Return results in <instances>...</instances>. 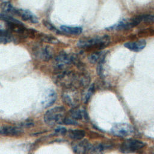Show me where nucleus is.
Wrapping results in <instances>:
<instances>
[{"mask_svg":"<svg viewBox=\"0 0 154 154\" xmlns=\"http://www.w3.org/2000/svg\"><path fill=\"white\" fill-rule=\"evenodd\" d=\"M57 99V94L53 90H48L45 92L43 97L42 104L44 108H48L51 106Z\"/></svg>","mask_w":154,"mask_h":154,"instance_id":"nucleus-10","label":"nucleus"},{"mask_svg":"<svg viewBox=\"0 0 154 154\" xmlns=\"http://www.w3.org/2000/svg\"><path fill=\"white\" fill-rule=\"evenodd\" d=\"M145 144L137 140H128L125 141L120 148V150L125 153H132L140 150L144 146Z\"/></svg>","mask_w":154,"mask_h":154,"instance_id":"nucleus-7","label":"nucleus"},{"mask_svg":"<svg viewBox=\"0 0 154 154\" xmlns=\"http://www.w3.org/2000/svg\"><path fill=\"white\" fill-rule=\"evenodd\" d=\"M124 46L128 49L134 52H140L142 51L146 46V42L143 40L129 42L124 44Z\"/></svg>","mask_w":154,"mask_h":154,"instance_id":"nucleus-11","label":"nucleus"},{"mask_svg":"<svg viewBox=\"0 0 154 154\" xmlns=\"http://www.w3.org/2000/svg\"><path fill=\"white\" fill-rule=\"evenodd\" d=\"M65 108L63 106H56L47 111L44 115L45 122L50 126L60 123L64 120Z\"/></svg>","mask_w":154,"mask_h":154,"instance_id":"nucleus-2","label":"nucleus"},{"mask_svg":"<svg viewBox=\"0 0 154 154\" xmlns=\"http://www.w3.org/2000/svg\"><path fill=\"white\" fill-rule=\"evenodd\" d=\"M132 26H135L141 22L154 23V15L153 14H142L131 19Z\"/></svg>","mask_w":154,"mask_h":154,"instance_id":"nucleus-12","label":"nucleus"},{"mask_svg":"<svg viewBox=\"0 0 154 154\" xmlns=\"http://www.w3.org/2000/svg\"><path fill=\"white\" fill-rule=\"evenodd\" d=\"M34 54L38 58L45 61L49 60L53 55L51 48L48 46H41L35 48Z\"/></svg>","mask_w":154,"mask_h":154,"instance_id":"nucleus-9","label":"nucleus"},{"mask_svg":"<svg viewBox=\"0 0 154 154\" xmlns=\"http://www.w3.org/2000/svg\"><path fill=\"white\" fill-rule=\"evenodd\" d=\"M41 39L44 41L45 42L47 43H57L58 41L54 37L52 36H49L46 35H42L41 36Z\"/></svg>","mask_w":154,"mask_h":154,"instance_id":"nucleus-24","label":"nucleus"},{"mask_svg":"<svg viewBox=\"0 0 154 154\" xmlns=\"http://www.w3.org/2000/svg\"><path fill=\"white\" fill-rule=\"evenodd\" d=\"M63 122L66 124V125H76L78 124L77 120L72 119V118H69V117H66L64 118Z\"/></svg>","mask_w":154,"mask_h":154,"instance_id":"nucleus-25","label":"nucleus"},{"mask_svg":"<svg viewBox=\"0 0 154 154\" xmlns=\"http://www.w3.org/2000/svg\"><path fill=\"white\" fill-rule=\"evenodd\" d=\"M55 132L58 134L63 135L67 132V129H66V128H65L64 127H60V128H58L56 129H55Z\"/></svg>","mask_w":154,"mask_h":154,"instance_id":"nucleus-27","label":"nucleus"},{"mask_svg":"<svg viewBox=\"0 0 154 154\" xmlns=\"http://www.w3.org/2000/svg\"><path fill=\"white\" fill-rule=\"evenodd\" d=\"M43 23H44L45 26H46L49 30L52 31H54V32H57V33H58V32H59V31L56 29V28H55V27H54L52 24H51L50 23L45 21Z\"/></svg>","mask_w":154,"mask_h":154,"instance_id":"nucleus-26","label":"nucleus"},{"mask_svg":"<svg viewBox=\"0 0 154 154\" xmlns=\"http://www.w3.org/2000/svg\"><path fill=\"white\" fill-rule=\"evenodd\" d=\"M16 14L19 16L24 20L34 23L38 22V18L28 10L17 9Z\"/></svg>","mask_w":154,"mask_h":154,"instance_id":"nucleus-14","label":"nucleus"},{"mask_svg":"<svg viewBox=\"0 0 154 154\" xmlns=\"http://www.w3.org/2000/svg\"><path fill=\"white\" fill-rule=\"evenodd\" d=\"M1 8L5 13V14L11 13L16 14L17 9L14 8L9 2L5 1L2 2L1 4Z\"/></svg>","mask_w":154,"mask_h":154,"instance_id":"nucleus-19","label":"nucleus"},{"mask_svg":"<svg viewBox=\"0 0 154 154\" xmlns=\"http://www.w3.org/2000/svg\"><path fill=\"white\" fill-rule=\"evenodd\" d=\"M69 137L74 140H82L85 137V132L82 129H73L69 131Z\"/></svg>","mask_w":154,"mask_h":154,"instance_id":"nucleus-18","label":"nucleus"},{"mask_svg":"<svg viewBox=\"0 0 154 154\" xmlns=\"http://www.w3.org/2000/svg\"><path fill=\"white\" fill-rule=\"evenodd\" d=\"M77 62L76 58L69 54L65 53L60 54L55 58V67L60 70H66L72 64Z\"/></svg>","mask_w":154,"mask_h":154,"instance_id":"nucleus-5","label":"nucleus"},{"mask_svg":"<svg viewBox=\"0 0 154 154\" xmlns=\"http://www.w3.org/2000/svg\"><path fill=\"white\" fill-rule=\"evenodd\" d=\"M55 82L66 88H77L80 86V74L71 71H63L55 77Z\"/></svg>","mask_w":154,"mask_h":154,"instance_id":"nucleus-1","label":"nucleus"},{"mask_svg":"<svg viewBox=\"0 0 154 154\" xmlns=\"http://www.w3.org/2000/svg\"><path fill=\"white\" fill-rule=\"evenodd\" d=\"M11 35L7 31L0 29V43H7L11 41Z\"/></svg>","mask_w":154,"mask_h":154,"instance_id":"nucleus-22","label":"nucleus"},{"mask_svg":"<svg viewBox=\"0 0 154 154\" xmlns=\"http://www.w3.org/2000/svg\"><path fill=\"white\" fill-rule=\"evenodd\" d=\"M60 29L67 34L72 35H78L82 32V29L81 27L78 26H69L66 25L61 26Z\"/></svg>","mask_w":154,"mask_h":154,"instance_id":"nucleus-17","label":"nucleus"},{"mask_svg":"<svg viewBox=\"0 0 154 154\" xmlns=\"http://www.w3.org/2000/svg\"><path fill=\"white\" fill-rule=\"evenodd\" d=\"M104 58V55L102 52H96L90 54L88 57V60L91 63H99L101 60Z\"/></svg>","mask_w":154,"mask_h":154,"instance_id":"nucleus-21","label":"nucleus"},{"mask_svg":"<svg viewBox=\"0 0 154 154\" xmlns=\"http://www.w3.org/2000/svg\"><path fill=\"white\" fill-rule=\"evenodd\" d=\"M109 43V38L107 36L98 37L91 38H84L78 41V46L82 48H102L106 46Z\"/></svg>","mask_w":154,"mask_h":154,"instance_id":"nucleus-3","label":"nucleus"},{"mask_svg":"<svg viewBox=\"0 0 154 154\" xmlns=\"http://www.w3.org/2000/svg\"><path fill=\"white\" fill-rule=\"evenodd\" d=\"M90 144L87 140H76L72 143V148L75 154H85L90 150Z\"/></svg>","mask_w":154,"mask_h":154,"instance_id":"nucleus-8","label":"nucleus"},{"mask_svg":"<svg viewBox=\"0 0 154 154\" xmlns=\"http://www.w3.org/2000/svg\"><path fill=\"white\" fill-rule=\"evenodd\" d=\"M94 90V85L93 84V85H91L88 88V89L87 90V91L85 94L84 96L83 100H84V103H86L88 102V101L89 100L90 97L91 96L92 94L93 93Z\"/></svg>","mask_w":154,"mask_h":154,"instance_id":"nucleus-23","label":"nucleus"},{"mask_svg":"<svg viewBox=\"0 0 154 154\" xmlns=\"http://www.w3.org/2000/svg\"><path fill=\"white\" fill-rule=\"evenodd\" d=\"M111 131L115 136L119 137H126L132 134L133 128L129 124L119 123L115 124L112 126Z\"/></svg>","mask_w":154,"mask_h":154,"instance_id":"nucleus-6","label":"nucleus"},{"mask_svg":"<svg viewBox=\"0 0 154 154\" xmlns=\"http://www.w3.org/2000/svg\"><path fill=\"white\" fill-rule=\"evenodd\" d=\"M70 117L75 120H81L82 119L83 116H86L85 112H82L81 109L76 108H74L70 111Z\"/></svg>","mask_w":154,"mask_h":154,"instance_id":"nucleus-20","label":"nucleus"},{"mask_svg":"<svg viewBox=\"0 0 154 154\" xmlns=\"http://www.w3.org/2000/svg\"><path fill=\"white\" fill-rule=\"evenodd\" d=\"M22 133V129L12 126H3L0 128V135L4 136H16Z\"/></svg>","mask_w":154,"mask_h":154,"instance_id":"nucleus-13","label":"nucleus"},{"mask_svg":"<svg viewBox=\"0 0 154 154\" xmlns=\"http://www.w3.org/2000/svg\"><path fill=\"white\" fill-rule=\"evenodd\" d=\"M132 28L131 25V19H122L118 23L107 28L106 29L108 31H121L125 29H128Z\"/></svg>","mask_w":154,"mask_h":154,"instance_id":"nucleus-15","label":"nucleus"},{"mask_svg":"<svg viewBox=\"0 0 154 154\" xmlns=\"http://www.w3.org/2000/svg\"><path fill=\"white\" fill-rule=\"evenodd\" d=\"M79 95L76 88H66L63 93V100L69 106L76 108L79 103Z\"/></svg>","mask_w":154,"mask_h":154,"instance_id":"nucleus-4","label":"nucleus"},{"mask_svg":"<svg viewBox=\"0 0 154 154\" xmlns=\"http://www.w3.org/2000/svg\"><path fill=\"white\" fill-rule=\"evenodd\" d=\"M111 148V145L105 143H100L91 146L90 152L91 154H102Z\"/></svg>","mask_w":154,"mask_h":154,"instance_id":"nucleus-16","label":"nucleus"}]
</instances>
